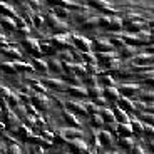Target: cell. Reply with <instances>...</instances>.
<instances>
[{
    "instance_id": "cell-10",
    "label": "cell",
    "mask_w": 154,
    "mask_h": 154,
    "mask_svg": "<svg viewBox=\"0 0 154 154\" xmlns=\"http://www.w3.org/2000/svg\"><path fill=\"white\" fill-rule=\"evenodd\" d=\"M92 49L97 50L99 54H104V52H109V50L112 49V44L106 42V40H96V42L92 44Z\"/></svg>"
},
{
    "instance_id": "cell-13",
    "label": "cell",
    "mask_w": 154,
    "mask_h": 154,
    "mask_svg": "<svg viewBox=\"0 0 154 154\" xmlns=\"http://www.w3.org/2000/svg\"><path fill=\"white\" fill-rule=\"evenodd\" d=\"M47 66H49V70H52V72H55V74H60L62 72V62L60 60H57L55 57H50L49 60H47Z\"/></svg>"
},
{
    "instance_id": "cell-22",
    "label": "cell",
    "mask_w": 154,
    "mask_h": 154,
    "mask_svg": "<svg viewBox=\"0 0 154 154\" xmlns=\"http://www.w3.org/2000/svg\"><path fill=\"white\" fill-rule=\"evenodd\" d=\"M112 59V54L111 52H104V54H97V60H100L102 64H107L109 60Z\"/></svg>"
},
{
    "instance_id": "cell-26",
    "label": "cell",
    "mask_w": 154,
    "mask_h": 154,
    "mask_svg": "<svg viewBox=\"0 0 154 154\" xmlns=\"http://www.w3.org/2000/svg\"><path fill=\"white\" fill-rule=\"evenodd\" d=\"M89 5H92V7L96 8H106V4L102 2V0H87Z\"/></svg>"
},
{
    "instance_id": "cell-8",
    "label": "cell",
    "mask_w": 154,
    "mask_h": 154,
    "mask_svg": "<svg viewBox=\"0 0 154 154\" xmlns=\"http://www.w3.org/2000/svg\"><path fill=\"white\" fill-rule=\"evenodd\" d=\"M0 14H2V15H5V17H14V19H17L15 8L12 7L10 4L4 2V0H0Z\"/></svg>"
},
{
    "instance_id": "cell-25",
    "label": "cell",
    "mask_w": 154,
    "mask_h": 154,
    "mask_svg": "<svg viewBox=\"0 0 154 154\" xmlns=\"http://www.w3.org/2000/svg\"><path fill=\"white\" fill-rule=\"evenodd\" d=\"M99 25V19H89L87 22L84 23V29H94Z\"/></svg>"
},
{
    "instance_id": "cell-2",
    "label": "cell",
    "mask_w": 154,
    "mask_h": 154,
    "mask_svg": "<svg viewBox=\"0 0 154 154\" xmlns=\"http://www.w3.org/2000/svg\"><path fill=\"white\" fill-rule=\"evenodd\" d=\"M20 45H22V49L25 50L29 55H32L34 59H37V57H40V55H42V44L38 42L37 38H34V37L22 38Z\"/></svg>"
},
{
    "instance_id": "cell-28",
    "label": "cell",
    "mask_w": 154,
    "mask_h": 154,
    "mask_svg": "<svg viewBox=\"0 0 154 154\" xmlns=\"http://www.w3.org/2000/svg\"><path fill=\"white\" fill-rule=\"evenodd\" d=\"M127 29H129V30H132V32H137L139 29H141V23H137V22H131V23H127Z\"/></svg>"
},
{
    "instance_id": "cell-31",
    "label": "cell",
    "mask_w": 154,
    "mask_h": 154,
    "mask_svg": "<svg viewBox=\"0 0 154 154\" xmlns=\"http://www.w3.org/2000/svg\"><path fill=\"white\" fill-rule=\"evenodd\" d=\"M100 82H104V84L111 85V84H112V79H111L109 75H102V77H100Z\"/></svg>"
},
{
    "instance_id": "cell-34",
    "label": "cell",
    "mask_w": 154,
    "mask_h": 154,
    "mask_svg": "<svg viewBox=\"0 0 154 154\" xmlns=\"http://www.w3.org/2000/svg\"><path fill=\"white\" fill-rule=\"evenodd\" d=\"M30 154H42V151H38V149H34V147H32V149H30Z\"/></svg>"
},
{
    "instance_id": "cell-33",
    "label": "cell",
    "mask_w": 154,
    "mask_h": 154,
    "mask_svg": "<svg viewBox=\"0 0 154 154\" xmlns=\"http://www.w3.org/2000/svg\"><path fill=\"white\" fill-rule=\"evenodd\" d=\"M8 154H20V151H19V147H17V146H10Z\"/></svg>"
},
{
    "instance_id": "cell-12",
    "label": "cell",
    "mask_w": 154,
    "mask_h": 154,
    "mask_svg": "<svg viewBox=\"0 0 154 154\" xmlns=\"http://www.w3.org/2000/svg\"><path fill=\"white\" fill-rule=\"evenodd\" d=\"M32 102H34V106H37L38 109H45L47 106V102H49V99H47L45 96H42V94H34L32 96Z\"/></svg>"
},
{
    "instance_id": "cell-21",
    "label": "cell",
    "mask_w": 154,
    "mask_h": 154,
    "mask_svg": "<svg viewBox=\"0 0 154 154\" xmlns=\"http://www.w3.org/2000/svg\"><path fill=\"white\" fill-rule=\"evenodd\" d=\"M72 20L75 23H84V22H87V15H85V14H74L72 15Z\"/></svg>"
},
{
    "instance_id": "cell-16",
    "label": "cell",
    "mask_w": 154,
    "mask_h": 154,
    "mask_svg": "<svg viewBox=\"0 0 154 154\" xmlns=\"http://www.w3.org/2000/svg\"><path fill=\"white\" fill-rule=\"evenodd\" d=\"M67 91H69L72 96H75V97H85V96H87V91L82 89V87H79V85H70Z\"/></svg>"
},
{
    "instance_id": "cell-6",
    "label": "cell",
    "mask_w": 154,
    "mask_h": 154,
    "mask_svg": "<svg viewBox=\"0 0 154 154\" xmlns=\"http://www.w3.org/2000/svg\"><path fill=\"white\" fill-rule=\"evenodd\" d=\"M0 25L8 32H15L19 29L17 27V19H14V17H5V15L0 17Z\"/></svg>"
},
{
    "instance_id": "cell-30",
    "label": "cell",
    "mask_w": 154,
    "mask_h": 154,
    "mask_svg": "<svg viewBox=\"0 0 154 154\" xmlns=\"http://www.w3.org/2000/svg\"><path fill=\"white\" fill-rule=\"evenodd\" d=\"M7 100H8V104H12V106H15L17 104V100H19V99H17V96H15V94H8V96H7Z\"/></svg>"
},
{
    "instance_id": "cell-29",
    "label": "cell",
    "mask_w": 154,
    "mask_h": 154,
    "mask_svg": "<svg viewBox=\"0 0 154 154\" xmlns=\"http://www.w3.org/2000/svg\"><path fill=\"white\" fill-rule=\"evenodd\" d=\"M111 44H112L114 47H122V45H124L122 38H116V37H112V38H111Z\"/></svg>"
},
{
    "instance_id": "cell-7",
    "label": "cell",
    "mask_w": 154,
    "mask_h": 154,
    "mask_svg": "<svg viewBox=\"0 0 154 154\" xmlns=\"http://www.w3.org/2000/svg\"><path fill=\"white\" fill-rule=\"evenodd\" d=\"M44 84L47 85L49 89H54V91H66V89H69L66 84L62 81H57V79H44Z\"/></svg>"
},
{
    "instance_id": "cell-35",
    "label": "cell",
    "mask_w": 154,
    "mask_h": 154,
    "mask_svg": "<svg viewBox=\"0 0 154 154\" xmlns=\"http://www.w3.org/2000/svg\"><path fill=\"white\" fill-rule=\"evenodd\" d=\"M4 2H5V0H4Z\"/></svg>"
},
{
    "instance_id": "cell-5",
    "label": "cell",
    "mask_w": 154,
    "mask_h": 154,
    "mask_svg": "<svg viewBox=\"0 0 154 154\" xmlns=\"http://www.w3.org/2000/svg\"><path fill=\"white\" fill-rule=\"evenodd\" d=\"M72 40H74V44H75L77 49L82 50V52H89V50L92 49V44L89 42L87 38H84L82 35H74Z\"/></svg>"
},
{
    "instance_id": "cell-32",
    "label": "cell",
    "mask_w": 154,
    "mask_h": 154,
    "mask_svg": "<svg viewBox=\"0 0 154 154\" xmlns=\"http://www.w3.org/2000/svg\"><path fill=\"white\" fill-rule=\"evenodd\" d=\"M66 134L69 136V137H81V132L79 131H67Z\"/></svg>"
},
{
    "instance_id": "cell-9",
    "label": "cell",
    "mask_w": 154,
    "mask_h": 154,
    "mask_svg": "<svg viewBox=\"0 0 154 154\" xmlns=\"http://www.w3.org/2000/svg\"><path fill=\"white\" fill-rule=\"evenodd\" d=\"M0 69L4 70L5 74H8V75H17V67L15 64H14V60H4V62H0Z\"/></svg>"
},
{
    "instance_id": "cell-15",
    "label": "cell",
    "mask_w": 154,
    "mask_h": 154,
    "mask_svg": "<svg viewBox=\"0 0 154 154\" xmlns=\"http://www.w3.org/2000/svg\"><path fill=\"white\" fill-rule=\"evenodd\" d=\"M47 4H49L52 8H54V7H66V8L74 7V4H72V2H69V0H47Z\"/></svg>"
},
{
    "instance_id": "cell-1",
    "label": "cell",
    "mask_w": 154,
    "mask_h": 154,
    "mask_svg": "<svg viewBox=\"0 0 154 154\" xmlns=\"http://www.w3.org/2000/svg\"><path fill=\"white\" fill-rule=\"evenodd\" d=\"M44 22H45V25L49 27V30L54 35H62V34H66V32L69 30V25H67L66 22H62L54 12L45 14V15H44Z\"/></svg>"
},
{
    "instance_id": "cell-20",
    "label": "cell",
    "mask_w": 154,
    "mask_h": 154,
    "mask_svg": "<svg viewBox=\"0 0 154 154\" xmlns=\"http://www.w3.org/2000/svg\"><path fill=\"white\" fill-rule=\"evenodd\" d=\"M59 57H60L62 62H72L74 55L70 54V50H62V52H59Z\"/></svg>"
},
{
    "instance_id": "cell-11",
    "label": "cell",
    "mask_w": 154,
    "mask_h": 154,
    "mask_svg": "<svg viewBox=\"0 0 154 154\" xmlns=\"http://www.w3.org/2000/svg\"><path fill=\"white\" fill-rule=\"evenodd\" d=\"M32 67H34V70H38V72H47L49 70V66H47V60H44V59L37 57V59H32Z\"/></svg>"
},
{
    "instance_id": "cell-3",
    "label": "cell",
    "mask_w": 154,
    "mask_h": 154,
    "mask_svg": "<svg viewBox=\"0 0 154 154\" xmlns=\"http://www.w3.org/2000/svg\"><path fill=\"white\" fill-rule=\"evenodd\" d=\"M49 42L52 44L57 50H60V52H62V50H70V49H72V45L69 44V40H67L66 35H52Z\"/></svg>"
},
{
    "instance_id": "cell-4",
    "label": "cell",
    "mask_w": 154,
    "mask_h": 154,
    "mask_svg": "<svg viewBox=\"0 0 154 154\" xmlns=\"http://www.w3.org/2000/svg\"><path fill=\"white\" fill-rule=\"evenodd\" d=\"M0 54L8 57V59H12V60H22V52H20L17 47H12V45L0 47Z\"/></svg>"
},
{
    "instance_id": "cell-27",
    "label": "cell",
    "mask_w": 154,
    "mask_h": 154,
    "mask_svg": "<svg viewBox=\"0 0 154 154\" xmlns=\"http://www.w3.org/2000/svg\"><path fill=\"white\" fill-rule=\"evenodd\" d=\"M82 59H84L85 62H89V64H96V55H92V54H87V52H84L82 54Z\"/></svg>"
},
{
    "instance_id": "cell-23",
    "label": "cell",
    "mask_w": 154,
    "mask_h": 154,
    "mask_svg": "<svg viewBox=\"0 0 154 154\" xmlns=\"http://www.w3.org/2000/svg\"><path fill=\"white\" fill-rule=\"evenodd\" d=\"M32 23H34L37 29H40L45 22H44V17L42 15H34V17H32Z\"/></svg>"
},
{
    "instance_id": "cell-17",
    "label": "cell",
    "mask_w": 154,
    "mask_h": 154,
    "mask_svg": "<svg viewBox=\"0 0 154 154\" xmlns=\"http://www.w3.org/2000/svg\"><path fill=\"white\" fill-rule=\"evenodd\" d=\"M67 106H69V109H70L72 112H75V114H84V112H85L84 106L79 104V102H74V100H70V102H69Z\"/></svg>"
},
{
    "instance_id": "cell-14",
    "label": "cell",
    "mask_w": 154,
    "mask_h": 154,
    "mask_svg": "<svg viewBox=\"0 0 154 154\" xmlns=\"http://www.w3.org/2000/svg\"><path fill=\"white\" fill-rule=\"evenodd\" d=\"M42 54L49 55V59H50V57H55V55L59 54V50L49 42V44H42Z\"/></svg>"
},
{
    "instance_id": "cell-18",
    "label": "cell",
    "mask_w": 154,
    "mask_h": 154,
    "mask_svg": "<svg viewBox=\"0 0 154 154\" xmlns=\"http://www.w3.org/2000/svg\"><path fill=\"white\" fill-rule=\"evenodd\" d=\"M14 64H15L17 70H25V72H29V70H34L32 64H27V62H23V60H14Z\"/></svg>"
},
{
    "instance_id": "cell-24",
    "label": "cell",
    "mask_w": 154,
    "mask_h": 154,
    "mask_svg": "<svg viewBox=\"0 0 154 154\" xmlns=\"http://www.w3.org/2000/svg\"><path fill=\"white\" fill-rule=\"evenodd\" d=\"M64 119H66V122H69L70 126H77V124H79L75 117H74L72 114H69V112H64Z\"/></svg>"
},
{
    "instance_id": "cell-19",
    "label": "cell",
    "mask_w": 154,
    "mask_h": 154,
    "mask_svg": "<svg viewBox=\"0 0 154 154\" xmlns=\"http://www.w3.org/2000/svg\"><path fill=\"white\" fill-rule=\"evenodd\" d=\"M52 12H54L60 20L66 19V17H69V10H67L66 7H54V10H52Z\"/></svg>"
}]
</instances>
